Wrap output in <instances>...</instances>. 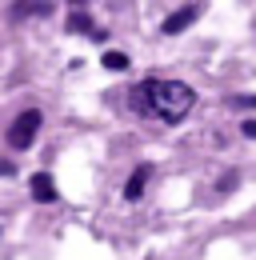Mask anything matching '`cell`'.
Listing matches in <instances>:
<instances>
[{"label":"cell","instance_id":"cell-9","mask_svg":"<svg viewBox=\"0 0 256 260\" xmlns=\"http://www.w3.org/2000/svg\"><path fill=\"white\" fill-rule=\"evenodd\" d=\"M232 104H236V108H256V96H236Z\"/></svg>","mask_w":256,"mask_h":260},{"label":"cell","instance_id":"cell-5","mask_svg":"<svg viewBox=\"0 0 256 260\" xmlns=\"http://www.w3.org/2000/svg\"><path fill=\"white\" fill-rule=\"evenodd\" d=\"M152 180V168L148 164H140L132 176H128V184H124V200H140V192H144V184Z\"/></svg>","mask_w":256,"mask_h":260},{"label":"cell","instance_id":"cell-1","mask_svg":"<svg viewBox=\"0 0 256 260\" xmlns=\"http://www.w3.org/2000/svg\"><path fill=\"white\" fill-rule=\"evenodd\" d=\"M128 104H132L136 112L160 116L164 124H176V120H184V116L192 112L196 92H192L188 84H180V80H160V76H148V80L132 84Z\"/></svg>","mask_w":256,"mask_h":260},{"label":"cell","instance_id":"cell-10","mask_svg":"<svg viewBox=\"0 0 256 260\" xmlns=\"http://www.w3.org/2000/svg\"><path fill=\"white\" fill-rule=\"evenodd\" d=\"M244 136H252V140H256V120H248V124H244Z\"/></svg>","mask_w":256,"mask_h":260},{"label":"cell","instance_id":"cell-12","mask_svg":"<svg viewBox=\"0 0 256 260\" xmlns=\"http://www.w3.org/2000/svg\"><path fill=\"white\" fill-rule=\"evenodd\" d=\"M72 4H84V0H72Z\"/></svg>","mask_w":256,"mask_h":260},{"label":"cell","instance_id":"cell-7","mask_svg":"<svg viewBox=\"0 0 256 260\" xmlns=\"http://www.w3.org/2000/svg\"><path fill=\"white\" fill-rule=\"evenodd\" d=\"M68 28H72V32H92V36H100V32L92 28V20H88L84 12H72V16H68Z\"/></svg>","mask_w":256,"mask_h":260},{"label":"cell","instance_id":"cell-2","mask_svg":"<svg viewBox=\"0 0 256 260\" xmlns=\"http://www.w3.org/2000/svg\"><path fill=\"white\" fill-rule=\"evenodd\" d=\"M40 108H28V112H20L16 120H12V128H8V144H12V152H20V148H28L32 140H36V132H40Z\"/></svg>","mask_w":256,"mask_h":260},{"label":"cell","instance_id":"cell-4","mask_svg":"<svg viewBox=\"0 0 256 260\" xmlns=\"http://www.w3.org/2000/svg\"><path fill=\"white\" fill-rule=\"evenodd\" d=\"M28 192H32L36 204H52V200H56V180H52L48 172H36L32 184H28Z\"/></svg>","mask_w":256,"mask_h":260},{"label":"cell","instance_id":"cell-3","mask_svg":"<svg viewBox=\"0 0 256 260\" xmlns=\"http://www.w3.org/2000/svg\"><path fill=\"white\" fill-rule=\"evenodd\" d=\"M196 16H200V4H184L180 12L164 16V24H160V28H164V36H176V32H184V28H188Z\"/></svg>","mask_w":256,"mask_h":260},{"label":"cell","instance_id":"cell-11","mask_svg":"<svg viewBox=\"0 0 256 260\" xmlns=\"http://www.w3.org/2000/svg\"><path fill=\"white\" fill-rule=\"evenodd\" d=\"M8 172H12V164H8V160H0V176H8Z\"/></svg>","mask_w":256,"mask_h":260},{"label":"cell","instance_id":"cell-8","mask_svg":"<svg viewBox=\"0 0 256 260\" xmlns=\"http://www.w3.org/2000/svg\"><path fill=\"white\" fill-rule=\"evenodd\" d=\"M104 68H112V72H124V68H128V56H124V52H104Z\"/></svg>","mask_w":256,"mask_h":260},{"label":"cell","instance_id":"cell-6","mask_svg":"<svg viewBox=\"0 0 256 260\" xmlns=\"http://www.w3.org/2000/svg\"><path fill=\"white\" fill-rule=\"evenodd\" d=\"M48 8H52V0H20L16 8H12V20H24V16H48Z\"/></svg>","mask_w":256,"mask_h":260}]
</instances>
